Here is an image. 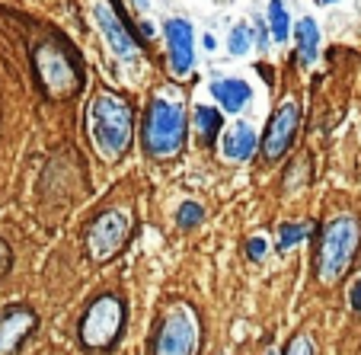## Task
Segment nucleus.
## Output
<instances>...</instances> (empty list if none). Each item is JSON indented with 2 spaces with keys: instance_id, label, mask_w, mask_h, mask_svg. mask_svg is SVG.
Returning a JSON list of instances; mask_svg holds the SVG:
<instances>
[{
  "instance_id": "obj_8",
  "label": "nucleus",
  "mask_w": 361,
  "mask_h": 355,
  "mask_svg": "<svg viewBox=\"0 0 361 355\" xmlns=\"http://www.w3.org/2000/svg\"><path fill=\"white\" fill-rule=\"evenodd\" d=\"M298 125H300V106L294 103V100H285V103L275 109L272 122H269L266 141H262V157L279 160L281 154L291 148L294 135H298Z\"/></svg>"
},
{
  "instance_id": "obj_7",
  "label": "nucleus",
  "mask_w": 361,
  "mask_h": 355,
  "mask_svg": "<svg viewBox=\"0 0 361 355\" xmlns=\"http://www.w3.org/2000/svg\"><path fill=\"white\" fill-rule=\"evenodd\" d=\"M125 323V308L116 294H102L87 308L80 320V339L87 349H109Z\"/></svg>"
},
{
  "instance_id": "obj_15",
  "label": "nucleus",
  "mask_w": 361,
  "mask_h": 355,
  "mask_svg": "<svg viewBox=\"0 0 361 355\" xmlns=\"http://www.w3.org/2000/svg\"><path fill=\"white\" fill-rule=\"evenodd\" d=\"M195 128H198V138L202 144H214L221 131V112L212 109V106H198L195 109Z\"/></svg>"
},
{
  "instance_id": "obj_20",
  "label": "nucleus",
  "mask_w": 361,
  "mask_h": 355,
  "mask_svg": "<svg viewBox=\"0 0 361 355\" xmlns=\"http://www.w3.org/2000/svg\"><path fill=\"white\" fill-rule=\"evenodd\" d=\"M285 355H317V342L310 333H298L291 342H288Z\"/></svg>"
},
{
  "instance_id": "obj_26",
  "label": "nucleus",
  "mask_w": 361,
  "mask_h": 355,
  "mask_svg": "<svg viewBox=\"0 0 361 355\" xmlns=\"http://www.w3.org/2000/svg\"><path fill=\"white\" fill-rule=\"evenodd\" d=\"M147 4H150V0H137V7H147Z\"/></svg>"
},
{
  "instance_id": "obj_4",
  "label": "nucleus",
  "mask_w": 361,
  "mask_h": 355,
  "mask_svg": "<svg viewBox=\"0 0 361 355\" xmlns=\"http://www.w3.org/2000/svg\"><path fill=\"white\" fill-rule=\"evenodd\" d=\"M32 64H35V74H39V83L45 90V96L51 100H71V96L80 93L83 87V74H80V64L74 61L64 45L58 42H42L35 48L32 55Z\"/></svg>"
},
{
  "instance_id": "obj_2",
  "label": "nucleus",
  "mask_w": 361,
  "mask_h": 355,
  "mask_svg": "<svg viewBox=\"0 0 361 355\" xmlns=\"http://www.w3.org/2000/svg\"><path fill=\"white\" fill-rule=\"evenodd\" d=\"M361 243V224L352 215H339V218L326 221L320 234V246H317V279L323 285H333L348 272L355 260V250Z\"/></svg>"
},
{
  "instance_id": "obj_14",
  "label": "nucleus",
  "mask_w": 361,
  "mask_h": 355,
  "mask_svg": "<svg viewBox=\"0 0 361 355\" xmlns=\"http://www.w3.org/2000/svg\"><path fill=\"white\" fill-rule=\"evenodd\" d=\"M298 64L307 68V64L317 61V48H320V29H317L314 20H300L298 23Z\"/></svg>"
},
{
  "instance_id": "obj_21",
  "label": "nucleus",
  "mask_w": 361,
  "mask_h": 355,
  "mask_svg": "<svg viewBox=\"0 0 361 355\" xmlns=\"http://www.w3.org/2000/svg\"><path fill=\"white\" fill-rule=\"evenodd\" d=\"M250 42H252V32H250V26H237L231 32V42H227V45H231V52L233 55H243L246 48H250Z\"/></svg>"
},
{
  "instance_id": "obj_1",
  "label": "nucleus",
  "mask_w": 361,
  "mask_h": 355,
  "mask_svg": "<svg viewBox=\"0 0 361 355\" xmlns=\"http://www.w3.org/2000/svg\"><path fill=\"white\" fill-rule=\"evenodd\" d=\"M90 135L102 160H122L131 148V106L118 93L102 90L90 103Z\"/></svg>"
},
{
  "instance_id": "obj_18",
  "label": "nucleus",
  "mask_w": 361,
  "mask_h": 355,
  "mask_svg": "<svg viewBox=\"0 0 361 355\" xmlns=\"http://www.w3.org/2000/svg\"><path fill=\"white\" fill-rule=\"evenodd\" d=\"M176 221H179V227H183V231H189V227H195L198 221H204V208L195 205V202H185V205L179 208Z\"/></svg>"
},
{
  "instance_id": "obj_25",
  "label": "nucleus",
  "mask_w": 361,
  "mask_h": 355,
  "mask_svg": "<svg viewBox=\"0 0 361 355\" xmlns=\"http://www.w3.org/2000/svg\"><path fill=\"white\" fill-rule=\"evenodd\" d=\"M256 42H259V48L269 45V32H266V26H262V23H256Z\"/></svg>"
},
{
  "instance_id": "obj_16",
  "label": "nucleus",
  "mask_w": 361,
  "mask_h": 355,
  "mask_svg": "<svg viewBox=\"0 0 361 355\" xmlns=\"http://www.w3.org/2000/svg\"><path fill=\"white\" fill-rule=\"evenodd\" d=\"M269 29H272V35L279 42H285L288 35H291V16H288L281 0H272V4H269Z\"/></svg>"
},
{
  "instance_id": "obj_13",
  "label": "nucleus",
  "mask_w": 361,
  "mask_h": 355,
  "mask_svg": "<svg viewBox=\"0 0 361 355\" xmlns=\"http://www.w3.org/2000/svg\"><path fill=\"white\" fill-rule=\"evenodd\" d=\"M252 148H256V131H252L250 125L240 122L224 135V157L227 160H246L252 154Z\"/></svg>"
},
{
  "instance_id": "obj_17",
  "label": "nucleus",
  "mask_w": 361,
  "mask_h": 355,
  "mask_svg": "<svg viewBox=\"0 0 361 355\" xmlns=\"http://www.w3.org/2000/svg\"><path fill=\"white\" fill-rule=\"evenodd\" d=\"M314 231V221H300V224H281L279 227V250H291L294 243L310 237Z\"/></svg>"
},
{
  "instance_id": "obj_5",
  "label": "nucleus",
  "mask_w": 361,
  "mask_h": 355,
  "mask_svg": "<svg viewBox=\"0 0 361 355\" xmlns=\"http://www.w3.org/2000/svg\"><path fill=\"white\" fill-rule=\"evenodd\" d=\"M198 317L189 304H173L157 323L154 355H195L198 352Z\"/></svg>"
},
{
  "instance_id": "obj_3",
  "label": "nucleus",
  "mask_w": 361,
  "mask_h": 355,
  "mask_svg": "<svg viewBox=\"0 0 361 355\" xmlns=\"http://www.w3.org/2000/svg\"><path fill=\"white\" fill-rule=\"evenodd\" d=\"M144 150L150 157H173L185 144V112L173 100H150L144 112Z\"/></svg>"
},
{
  "instance_id": "obj_24",
  "label": "nucleus",
  "mask_w": 361,
  "mask_h": 355,
  "mask_svg": "<svg viewBox=\"0 0 361 355\" xmlns=\"http://www.w3.org/2000/svg\"><path fill=\"white\" fill-rule=\"evenodd\" d=\"M10 269V250H7V243H0V275Z\"/></svg>"
},
{
  "instance_id": "obj_9",
  "label": "nucleus",
  "mask_w": 361,
  "mask_h": 355,
  "mask_svg": "<svg viewBox=\"0 0 361 355\" xmlns=\"http://www.w3.org/2000/svg\"><path fill=\"white\" fill-rule=\"evenodd\" d=\"M39 317L26 304H10L0 311V355H13L32 336Z\"/></svg>"
},
{
  "instance_id": "obj_22",
  "label": "nucleus",
  "mask_w": 361,
  "mask_h": 355,
  "mask_svg": "<svg viewBox=\"0 0 361 355\" xmlns=\"http://www.w3.org/2000/svg\"><path fill=\"white\" fill-rule=\"evenodd\" d=\"M262 253H266V240L262 237H252L250 243H246V256H250V260H259Z\"/></svg>"
},
{
  "instance_id": "obj_6",
  "label": "nucleus",
  "mask_w": 361,
  "mask_h": 355,
  "mask_svg": "<svg viewBox=\"0 0 361 355\" xmlns=\"http://www.w3.org/2000/svg\"><path fill=\"white\" fill-rule=\"evenodd\" d=\"M131 237V215L125 208H109L87 227V253L93 263H109L125 250Z\"/></svg>"
},
{
  "instance_id": "obj_19",
  "label": "nucleus",
  "mask_w": 361,
  "mask_h": 355,
  "mask_svg": "<svg viewBox=\"0 0 361 355\" xmlns=\"http://www.w3.org/2000/svg\"><path fill=\"white\" fill-rule=\"evenodd\" d=\"M307 176H310V160L300 157L298 164H294L291 170H288V183H285V189H288V192H294L298 186H304V183H307Z\"/></svg>"
},
{
  "instance_id": "obj_11",
  "label": "nucleus",
  "mask_w": 361,
  "mask_h": 355,
  "mask_svg": "<svg viewBox=\"0 0 361 355\" xmlns=\"http://www.w3.org/2000/svg\"><path fill=\"white\" fill-rule=\"evenodd\" d=\"M166 45H170L173 74H185L192 68V26L185 20L166 23Z\"/></svg>"
},
{
  "instance_id": "obj_12",
  "label": "nucleus",
  "mask_w": 361,
  "mask_h": 355,
  "mask_svg": "<svg viewBox=\"0 0 361 355\" xmlns=\"http://www.w3.org/2000/svg\"><path fill=\"white\" fill-rule=\"evenodd\" d=\"M212 96L218 100L221 106H224L227 112H240L246 103H250V96H252V90H250V83H243V80H214L212 83Z\"/></svg>"
},
{
  "instance_id": "obj_23",
  "label": "nucleus",
  "mask_w": 361,
  "mask_h": 355,
  "mask_svg": "<svg viewBox=\"0 0 361 355\" xmlns=\"http://www.w3.org/2000/svg\"><path fill=\"white\" fill-rule=\"evenodd\" d=\"M348 301H352V308L361 311V279L352 285V291H348Z\"/></svg>"
},
{
  "instance_id": "obj_27",
  "label": "nucleus",
  "mask_w": 361,
  "mask_h": 355,
  "mask_svg": "<svg viewBox=\"0 0 361 355\" xmlns=\"http://www.w3.org/2000/svg\"><path fill=\"white\" fill-rule=\"evenodd\" d=\"M317 4H336V0H317Z\"/></svg>"
},
{
  "instance_id": "obj_10",
  "label": "nucleus",
  "mask_w": 361,
  "mask_h": 355,
  "mask_svg": "<svg viewBox=\"0 0 361 355\" xmlns=\"http://www.w3.org/2000/svg\"><path fill=\"white\" fill-rule=\"evenodd\" d=\"M96 20H99V26H102V32H106V39H109L112 52H116L122 61H131V58L137 55V45H135V39H131L128 26H125V23L118 20L116 13H112L109 4H99V7H96Z\"/></svg>"
}]
</instances>
